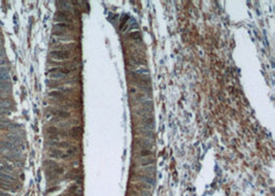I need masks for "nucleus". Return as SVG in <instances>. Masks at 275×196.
Here are the masks:
<instances>
[{
	"mask_svg": "<svg viewBox=\"0 0 275 196\" xmlns=\"http://www.w3.org/2000/svg\"><path fill=\"white\" fill-rule=\"evenodd\" d=\"M56 21L61 22V23H72V19L70 18V11H64V10H59L56 13Z\"/></svg>",
	"mask_w": 275,
	"mask_h": 196,
	"instance_id": "f257e3e1",
	"label": "nucleus"
},
{
	"mask_svg": "<svg viewBox=\"0 0 275 196\" xmlns=\"http://www.w3.org/2000/svg\"><path fill=\"white\" fill-rule=\"evenodd\" d=\"M51 57L54 59H58V60H66L70 57V52L69 51H62V50H55L51 52Z\"/></svg>",
	"mask_w": 275,
	"mask_h": 196,
	"instance_id": "f03ea898",
	"label": "nucleus"
},
{
	"mask_svg": "<svg viewBox=\"0 0 275 196\" xmlns=\"http://www.w3.org/2000/svg\"><path fill=\"white\" fill-rule=\"evenodd\" d=\"M0 188H1L3 191L17 192V187H14V186H13V183H10V182L0 181Z\"/></svg>",
	"mask_w": 275,
	"mask_h": 196,
	"instance_id": "7ed1b4c3",
	"label": "nucleus"
},
{
	"mask_svg": "<svg viewBox=\"0 0 275 196\" xmlns=\"http://www.w3.org/2000/svg\"><path fill=\"white\" fill-rule=\"evenodd\" d=\"M78 152V148L77 147H70V148H68L67 149V151H66V153L65 154H62L61 155V159H68V158H71V157H73L76 153Z\"/></svg>",
	"mask_w": 275,
	"mask_h": 196,
	"instance_id": "20e7f679",
	"label": "nucleus"
},
{
	"mask_svg": "<svg viewBox=\"0 0 275 196\" xmlns=\"http://www.w3.org/2000/svg\"><path fill=\"white\" fill-rule=\"evenodd\" d=\"M0 171L1 172H5V174H8V175H11L12 176V172H13V167L8 164V162H5V161H0Z\"/></svg>",
	"mask_w": 275,
	"mask_h": 196,
	"instance_id": "39448f33",
	"label": "nucleus"
},
{
	"mask_svg": "<svg viewBox=\"0 0 275 196\" xmlns=\"http://www.w3.org/2000/svg\"><path fill=\"white\" fill-rule=\"evenodd\" d=\"M138 146H140L142 149L141 150H150L151 148H153V142L146 138H140L137 140Z\"/></svg>",
	"mask_w": 275,
	"mask_h": 196,
	"instance_id": "423d86ee",
	"label": "nucleus"
},
{
	"mask_svg": "<svg viewBox=\"0 0 275 196\" xmlns=\"http://www.w3.org/2000/svg\"><path fill=\"white\" fill-rule=\"evenodd\" d=\"M140 181L145 183L146 185H150V186H154L156 181H155V178L152 176V175H143V176H140Z\"/></svg>",
	"mask_w": 275,
	"mask_h": 196,
	"instance_id": "0eeeda50",
	"label": "nucleus"
},
{
	"mask_svg": "<svg viewBox=\"0 0 275 196\" xmlns=\"http://www.w3.org/2000/svg\"><path fill=\"white\" fill-rule=\"evenodd\" d=\"M52 114L58 116V117L61 118V119H67V118H69V117L71 116L70 112H68L67 110H63V109H54V110L52 111Z\"/></svg>",
	"mask_w": 275,
	"mask_h": 196,
	"instance_id": "6e6552de",
	"label": "nucleus"
},
{
	"mask_svg": "<svg viewBox=\"0 0 275 196\" xmlns=\"http://www.w3.org/2000/svg\"><path fill=\"white\" fill-rule=\"evenodd\" d=\"M0 81L9 82V74L8 69L6 67H0Z\"/></svg>",
	"mask_w": 275,
	"mask_h": 196,
	"instance_id": "1a4fd4ad",
	"label": "nucleus"
},
{
	"mask_svg": "<svg viewBox=\"0 0 275 196\" xmlns=\"http://www.w3.org/2000/svg\"><path fill=\"white\" fill-rule=\"evenodd\" d=\"M83 133V128L81 126H74L72 127L71 131H70V135L73 137V138H77L78 136H81Z\"/></svg>",
	"mask_w": 275,
	"mask_h": 196,
	"instance_id": "9d476101",
	"label": "nucleus"
},
{
	"mask_svg": "<svg viewBox=\"0 0 275 196\" xmlns=\"http://www.w3.org/2000/svg\"><path fill=\"white\" fill-rule=\"evenodd\" d=\"M0 181H4V182H10V183H14L15 179L13 178V176L5 174V172H1L0 171Z\"/></svg>",
	"mask_w": 275,
	"mask_h": 196,
	"instance_id": "9b49d317",
	"label": "nucleus"
},
{
	"mask_svg": "<svg viewBox=\"0 0 275 196\" xmlns=\"http://www.w3.org/2000/svg\"><path fill=\"white\" fill-rule=\"evenodd\" d=\"M141 124H142L144 127H153L154 119H153L151 116H144V117L142 118Z\"/></svg>",
	"mask_w": 275,
	"mask_h": 196,
	"instance_id": "f8f14e48",
	"label": "nucleus"
},
{
	"mask_svg": "<svg viewBox=\"0 0 275 196\" xmlns=\"http://www.w3.org/2000/svg\"><path fill=\"white\" fill-rule=\"evenodd\" d=\"M10 83L9 82H3V81H0V94H3V93H6L10 90Z\"/></svg>",
	"mask_w": 275,
	"mask_h": 196,
	"instance_id": "ddd939ff",
	"label": "nucleus"
},
{
	"mask_svg": "<svg viewBox=\"0 0 275 196\" xmlns=\"http://www.w3.org/2000/svg\"><path fill=\"white\" fill-rule=\"evenodd\" d=\"M73 27L70 25V24H67V23H57L54 25V29H58V31H61V30H65V29H72Z\"/></svg>",
	"mask_w": 275,
	"mask_h": 196,
	"instance_id": "4468645a",
	"label": "nucleus"
},
{
	"mask_svg": "<svg viewBox=\"0 0 275 196\" xmlns=\"http://www.w3.org/2000/svg\"><path fill=\"white\" fill-rule=\"evenodd\" d=\"M155 163V159L154 158H151V157H146V158H143L141 161H140V165L143 166V167H146V166H151L152 164Z\"/></svg>",
	"mask_w": 275,
	"mask_h": 196,
	"instance_id": "2eb2a0df",
	"label": "nucleus"
},
{
	"mask_svg": "<svg viewBox=\"0 0 275 196\" xmlns=\"http://www.w3.org/2000/svg\"><path fill=\"white\" fill-rule=\"evenodd\" d=\"M61 155H62V151L61 150H58V149H53L51 151V154H50V156L52 158H60Z\"/></svg>",
	"mask_w": 275,
	"mask_h": 196,
	"instance_id": "dca6fc26",
	"label": "nucleus"
},
{
	"mask_svg": "<svg viewBox=\"0 0 275 196\" xmlns=\"http://www.w3.org/2000/svg\"><path fill=\"white\" fill-rule=\"evenodd\" d=\"M46 132L50 133V135H52V136H58V134H59V130L56 127H49L46 129Z\"/></svg>",
	"mask_w": 275,
	"mask_h": 196,
	"instance_id": "f3484780",
	"label": "nucleus"
},
{
	"mask_svg": "<svg viewBox=\"0 0 275 196\" xmlns=\"http://www.w3.org/2000/svg\"><path fill=\"white\" fill-rule=\"evenodd\" d=\"M49 96L51 97H55V98H63V93L61 91H51L49 93Z\"/></svg>",
	"mask_w": 275,
	"mask_h": 196,
	"instance_id": "a211bd4d",
	"label": "nucleus"
},
{
	"mask_svg": "<svg viewBox=\"0 0 275 196\" xmlns=\"http://www.w3.org/2000/svg\"><path fill=\"white\" fill-rule=\"evenodd\" d=\"M142 134H143V136L144 137H146L148 140H154V137H155V134H154V132H152V131H143L142 132Z\"/></svg>",
	"mask_w": 275,
	"mask_h": 196,
	"instance_id": "6ab92c4d",
	"label": "nucleus"
},
{
	"mask_svg": "<svg viewBox=\"0 0 275 196\" xmlns=\"http://www.w3.org/2000/svg\"><path fill=\"white\" fill-rule=\"evenodd\" d=\"M49 77L50 79H64L66 76L59 73V72H53V73H49Z\"/></svg>",
	"mask_w": 275,
	"mask_h": 196,
	"instance_id": "aec40b11",
	"label": "nucleus"
},
{
	"mask_svg": "<svg viewBox=\"0 0 275 196\" xmlns=\"http://www.w3.org/2000/svg\"><path fill=\"white\" fill-rule=\"evenodd\" d=\"M152 154H153V152L151 150H141L140 151V157H142V158L150 157Z\"/></svg>",
	"mask_w": 275,
	"mask_h": 196,
	"instance_id": "412c9836",
	"label": "nucleus"
},
{
	"mask_svg": "<svg viewBox=\"0 0 275 196\" xmlns=\"http://www.w3.org/2000/svg\"><path fill=\"white\" fill-rule=\"evenodd\" d=\"M129 37L132 38V39H138V38H140V33H139L138 31H136V32H131V33L129 34Z\"/></svg>",
	"mask_w": 275,
	"mask_h": 196,
	"instance_id": "4be33fe9",
	"label": "nucleus"
},
{
	"mask_svg": "<svg viewBox=\"0 0 275 196\" xmlns=\"http://www.w3.org/2000/svg\"><path fill=\"white\" fill-rule=\"evenodd\" d=\"M61 148H70V144L68 141H59V146Z\"/></svg>",
	"mask_w": 275,
	"mask_h": 196,
	"instance_id": "5701e85b",
	"label": "nucleus"
},
{
	"mask_svg": "<svg viewBox=\"0 0 275 196\" xmlns=\"http://www.w3.org/2000/svg\"><path fill=\"white\" fill-rule=\"evenodd\" d=\"M54 35H56V36H65L66 35V32L65 31H55L54 32Z\"/></svg>",
	"mask_w": 275,
	"mask_h": 196,
	"instance_id": "b1692460",
	"label": "nucleus"
},
{
	"mask_svg": "<svg viewBox=\"0 0 275 196\" xmlns=\"http://www.w3.org/2000/svg\"><path fill=\"white\" fill-rule=\"evenodd\" d=\"M144 170L147 171V172H153V174H154V172H155V167L152 166V165H151V166H146V167L144 168Z\"/></svg>",
	"mask_w": 275,
	"mask_h": 196,
	"instance_id": "393cba45",
	"label": "nucleus"
},
{
	"mask_svg": "<svg viewBox=\"0 0 275 196\" xmlns=\"http://www.w3.org/2000/svg\"><path fill=\"white\" fill-rule=\"evenodd\" d=\"M4 55H5V51H4V49L0 48V59H2V58L4 57Z\"/></svg>",
	"mask_w": 275,
	"mask_h": 196,
	"instance_id": "a878e982",
	"label": "nucleus"
},
{
	"mask_svg": "<svg viewBox=\"0 0 275 196\" xmlns=\"http://www.w3.org/2000/svg\"><path fill=\"white\" fill-rule=\"evenodd\" d=\"M137 92V90L135 88H130V94H135Z\"/></svg>",
	"mask_w": 275,
	"mask_h": 196,
	"instance_id": "bb28decb",
	"label": "nucleus"
},
{
	"mask_svg": "<svg viewBox=\"0 0 275 196\" xmlns=\"http://www.w3.org/2000/svg\"><path fill=\"white\" fill-rule=\"evenodd\" d=\"M0 196H10L8 193H6L5 191H0Z\"/></svg>",
	"mask_w": 275,
	"mask_h": 196,
	"instance_id": "cd10ccee",
	"label": "nucleus"
}]
</instances>
